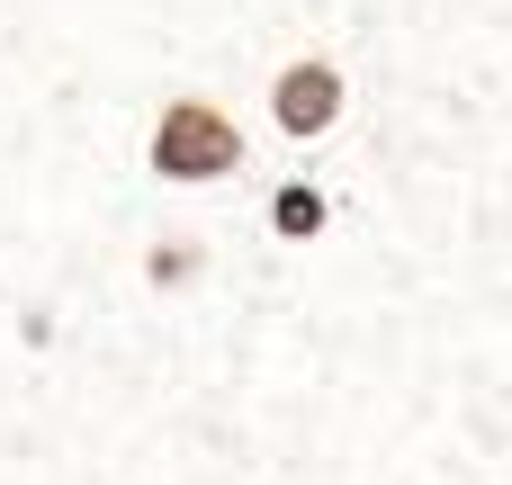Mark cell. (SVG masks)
Returning <instances> with one entry per match:
<instances>
[{
  "instance_id": "1",
  "label": "cell",
  "mask_w": 512,
  "mask_h": 485,
  "mask_svg": "<svg viewBox=\"0 0 512 485\" xmlns=\"http://www.w3.org/2000/svg\"><path fill=\"white\" fill-rule=\"evenodd\" d=\"M144 162H153L162 180H225V171H243V126H234L216 99H171V108L153 117Z\"/></svg>"
},
{
  "instance_id": "2",
  "label": "cell",
  "mask_w": 512,
  "mask_h": 485,
  "mask_svg": "<svg viewBox=\"0 0 512 485\" xmlns=\"http://www.w3.org/2000/svg\"><path fill=\"white\" fill-rule=\"evenodd\" d=\"M342 72L324 63V54H306V63H288L279 81H270V117H279V135H324L333 117H342Z\"/></svg>"
},
{
  "instance_id": "3",
  "label": "cell",
  "mask_w": 512,
  "mask_h": 485,
  "mask_svg": "<svg viewBox=\"0 0 512 485\" xmlns=\"http://www.w3.org/2000/svg\"><path fill=\"white\" fill-rule=\"evenodd\" d=\"M324 216H333V207H324V189H315V180H288V189L270 198V225H279L288 243H315V234H324Z\"/></svg>"
}]
</instances>
